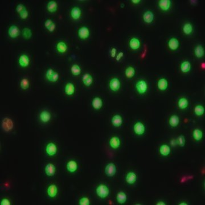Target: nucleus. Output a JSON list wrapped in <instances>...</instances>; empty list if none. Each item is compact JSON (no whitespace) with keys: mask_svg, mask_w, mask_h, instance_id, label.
<instances>
[{"mask_svg":"<svg viewBox=\"0 0 205 205\" xmlns=\"http://www.w3.org/2000/svg\"><path fill=\"white\" fill-rule=\"evenodd\" d=\"M136 73V71L134 67L132 66H128L127 68L125 69V74L127 78H132L135 76Z\"/></svg>","mask_w":205,"mask_h":205,"instance_id":"nucleus-36","label":"nucleus"},{"mask_svg":"<svg viewBox=\"0 0 205 205\" xmlns=\"http://www.w3.org/2000/svg\"><path fill=\"white\" fill-rule=\"evenodd\" d=\"M181 70L183 73H188L189 72L191 68V63L189 61H185L182 62L180 66Z\"/></svg>","mask_w":205,"mask_h":205,"instance_id":"nucleus-31","label":"nucleus"},{"mask_svg":"<svg viewBox=\"0 0 205 205\" xmlns=\"http://www.w3.org/2000/svg\"><path fill=\"white\" fill-rule=\"evenodd\" d=\"M166 204H165L164 202H162V201H159V202L157 203V205H165Z\"/></svg>","mask_w":205,"mask_h":205,"instance_id":"nucleus-54","label":"nucleus"},{"mask_svg":"<svg viewBox=\"0 0 205 205\" xmlns=\"http://www.w3.org/2000/svg\"><path fill=\"white\" fill-rule=\"evenodd\" d=\"M54 71L52 68H49L46 72V77L47 78V79L49 80V81H50L51 80V79L52 78V76L53 75L54 73Z\"/></svg>","mask_w":205,"mask_h":205,"instance_id":"nucleus-43","label":"nucleus"},{"mask_svg":"<svg viewBox=\"0 0 205 205\" xmlns=\"http://www.w3.org/2000/svg\"><path fill=\"white\" fill-rule=\"evenodd\" d=\"M20 86H21V88L23 89V90H27L29 87V82L28 79L26 78L22 79L21 81V83H20Z\"/></svg>","mask_w":205,"mask_h":205,"instance_id":"nucleus-40","label":"nucleus"},{"mask_svg":"<svg viewBox=\"0 0 205 205\" xmlns=\"http://www.w3.org/2000/svg\"><path fill=\"white\" fill-rule=\"evenodd\" d=\"M157 87L160 91L167 90L168 87V81L165 78H161L157 82Z\"/></svg>","mask_w":205,"mask_h":205,"instance_id":"nucleus-20","label":"nucleus"},{"mask_svg":"<svg viewBox=\"0 0 205 205\" xmlns=\"http://www.w3.org/2000/svg\"><path fill=\"white\" fill-rule=\"evenodd\" d=\"M0 204L1 205H10L11 204H10V201L8 199L4 198V199L1 200Z\"/></svg>","mask_w":205,"mask_h":205,"instance_id":"nucleus-49","label":"nucleus"},{"mask_svg":"<svg viewBox=\"0 0 205 205\" xmlns=\"http://www.w3.org/2000/svg\"><path fill=\"white\" fill-rule=\"evenodd\" d=\"M189 105L188 100L185 98H181L179 99L178 102V106L181 109H186Z\"/></svg>","mask_w":205,"mask_h":205,"instance_id":"nucleus-35","label":"nucleus"},{"mask_svg":"<svg viewBox=\"0 0 205 205\" xmlns=\"http://www.w3.org/2000/svg\"><path fill=\"white\" fill-rule=\"evenodd\" d=\"M2 126L5 131L9 132L13 128L14 123L12 119L9 118H5L2 121Z\"/></svg>","mask_w":205,"mask_h":205,"instance_id":"nucleus-6","label":"nucleus"},{"mask_svg":"<svg viewBox=\"0 0 205 205\" xmlns=\"http://www.w3.org/2000/svg\"><path fill=\"white\" fill-rule=\"evenodd\" d=\"M22 34L24 38L26 39H29L32 36V32L30 29L25 28L23 30Z\"/></svg>","mask_w":205,"mask_h":205,"instance_id":"nucleus-41","label":"nucleus"},{"mask_svg":"<svg viewBox=\"0 0 205 205\" xmlns=\"http://www.w3.org/2000/svg\"><path fill=\"white\" fill-rule=\"evenodd\" d=\"M70 15L73 20H78L81 17L82 10L78 7H74L71 10Z\"/></svg>","mask_w":205,"mask_h":205,"instance_id":"nucleus-12","label":"nucleus"},{"mask_svg":"<svg viewBox=\"0 0 205 205\" xmlns=\"http://www.w3.org/2000/svg\"><path fill=\"white\" fill-rule=\"evenodd\" d=\"M126 182L129 185H133L137 181V175L136 173L133 172H130L128 173L125 178Z\"/></svg>","mask_w":205,"mask_h":205,"instance_id":"nucleus-21","label":"nucleus"},{"mask_svg":"<svg viewBox=\"0 0 205 205\" xmlns=\"http://www.w3.org/2000/svg\"><path fill=\"white\" fill-rule=\"evenodd\" d=\"M133 130L137 135L141 136L144 135L145 132L144 124L141 122H137L133 126Z\"/></svg>","mask_w":205,"mask_h":205,"instance_id":"nucleus-5","label":"nucleus"},{"mask_svg":"<svg viewBox=\"0 0 205 205\" xmlns=\"http://www.w3.org/2000/svg\"><path fill=\"white\" fill-rule=\"evenodd\" d=\"M140 0H132V2L133 4H138L140 2Z\"/></svg>","mask_w":205,"mask_h":205,"instance_id":"nucleus-53","label":"nucleus"},{"mask_svg":"<svg viewBox=\"0 0 205 205\" xmlns=\"http://www.w3.org/2000/svg\"><path fill=\"white\" fill-rule=\"evenodd\" d=\"M109 88L113 92H117L119 91L121 87V83L118 78H114L111 79L109 83Z\"/></svg>","mask_w":205,"mask_h":205,"instance_id":"nucleus-3","label":"nucleus"},{"mask_svg":"<svg viewBox=\"0 0 205 205\" xmlns=\"http://www.w3.org/2000/svg\"><path fill=\"white\" fill-rule=\"evenodd\" d=\"M172 5V2L170 0H160L159 2V6L161 10L167 11L169 10Z\"/></svg>","mask_w":205,"mask_h":205,"instance_id":"nucleus-13","label":"nucleus"},{"mask_svg":"<svg viewBox=\"0 0 205 205\" xmlns=\"http://www.w3.org/2000/svg\"><path fill=\"white\" fill-rule=\"evenodd\" d=\"M58 9V4L55 1H50L47 5V10L50 13H55Z\"/></svg>","mask_w":205,"mask_h":205,"instance_id":"nucleus-28","label":"nucleus"},{"mask_svg":"<svg viewBox=\"0 0 205 205\" xmlns=\"http://www.w3.org/2000/svg\"><path fill=\"white\" fill-rule=\"evenodd\" d=\"M82 82L84 85L87 87H90L93 83V78L91 74L86 73L83 76Z\"/></svg>","mask_w":205,"mask_h":205,"instance_id":"nucleus-24","label":"nucleus"},{"mask_svg":"<svg viewBox=\"0 0 205 205\" xmlns=\"http://www.w3.org/2000/svg\"><path fill=\"white\" fill-rule=\"evenodd\" d=\"M148 84L144 80H140L137 82L136 89L139 94L143 95L148 90Z\"/></svg>","mask_w":205,"mask_h":205,"instance_id":"nucleus-2","label":"nucleus"},{"mask_svg":"<svg viewBox=\"0 0 205 205\" xmlns=\"http://www.w3.org/2000/svg\"><path fill=\"white\" fill-rule=\"evenodd\" d=\"M75 91V86L72 83H68L66 85L65 88H64V92L68 96H71L74 94Z\"/></svg>","mask_w":205,"mask_h":205,"instance_id":"nucleus-27","label":"nucleus"},{"mask_svg":"<svg viewBox=\"0 0 205 205\" xmlns=\"http://www.w3.org/2000/svg\"><path fill=\"white\" fill-rule=\"evenodd\" d=\"M177 143L178 145H180L181 147H183L185 145L186 143V140L185 138L183 135H181L177 138Z\"/></svg>","mask_w":205,"mask_h":205,"instance_id":"nucleus-42","label":"nucleus"},{"mask_svg":"<svg viewBox=\"0 0 205 205\" xmlns=\"http://www.w3.org/2000/svg\"><path fill=\"white\" fill-rule=\"evenodd\" d=\"M120 140L118 137L114 136L111 138L109 140V145L110 146L114 149H117L120 146Z\"/></svg>","mask_w":205,"mask_h":205,"instance_id":"nucleus-19","label":"nucleus"},{"mask_svg":"<svg viewBox=\"0 0 205 205\" xmlns=\"http://www.w3.org/2000/svg\"><path fill=\"white\" fill-rule=\"evenodd\" d=\"M124 56V53L122 52H120L117 55H116V59L117 61H120L121 60L122 58Z\"/></svg>","mask_w":205,"mask_h":205,"instance_id":"nucleus-52","label":"nucleus"},{"mask_svg":"<svg viewBox=\"0 0 205 205\" xmlns=\"http://www.w3.org/2000/svg\"><path fill=\"white\" fill-rule=\"evenodd\" d=\"M18 63L21 67H27L30 64V59L29 57L26 54H22L18 59Z\"/></svg>","mask_w":205,"mask_h":205,"instance_id":"nucleus-10","label":"nucleus"},{"mask_svg":"<svg viewBox=\"0 0 205 205\" xmlns=\"http://www.w3.org/2000/svg\"><path fill=\"white\" fill-rule=\"evenodd\" d=\"M116 199L119 204H124L126 202L127 199V194L123 191H120L117 194Z\"/></svg>","mask_w":205,"mask_h":205,"instance_id":"nucleus-30","label":"nucleus"},{"mask_svg":"<svg viewBox=\"0 0 205 205\" xmlns=\"http://www.w3.org/2000/svg\"><path fill=\"white\" fill-rule=\"evenodd\" d=\"M194 54L198 58H202L205 54V50L204 47L201 45L197 46L194 49Z\"/></svg>","mask_w":205,"mask_h":205,"instance_id":"nucleus-29","label":"nucleus"},{"mask_svg":"<svg viewBox=\"0 0 205 205\" xmlns=\"http://www.w3.org/2000/svg\"><path fill=\"white\" fill-rule=\"evenodd\" d=\"M122 118L120 114H115L112 118L111 122L114 127H119L122 124Z\"/></svg>","mask_w":205,"mask_h":205,"instance_id":"nucleus-15","label":"nucleus"},{"mask_svg":"<svg viewBox=\"0 0 205 205\" xmlns=\"http://www.w3.org/2000/svg\"><path fill=\"white\" fill-rule=\"evenodd\" d=\"M78 34L80 39L84 40L90 37V31L87 27L82 26L79 29L78 31Z\"/></svg>","mask_w":205,"mask_h":205,"instance_id":"nucleus-4","label":"nucleus"},{"mask_svg":"<svg viewBox=\"0 0 205 205\" xmlns=\"http://www.w3.org/2000/svg\"><path fill=\"white\" fill-rule=\"evenodd\" d=\"M66 168L70 173H74L78 169V164L76 161L71 160L67 162Z\"/></svg>","mask_w":205,"mask_h":205,"instance_id":"nucleus-22","label":"nucleus"},{"mask_svg":"<svg viewBox=\"0 0 205 205\" xmlns=\"http://www.w3.org/2000/svg\"><path fill=\"white\" fill-rule=\"evenodd\" d=\"M45 171L46 174L47 176L51 177L55 175V171H56V168L53 164H48L46 165V166L45 167Z\"/></svg>","mask_w":205,"mask_h":205,"instance_id":"nucleus-23","label":"nucleus"},{"mask_svg":"<svg viewBox=\"0 0 205 205\" xmlns=\"http://www.w3.org/2000/svg\"><path fill=\"white\" fill-rule=\"evenodd\" d=\"M169 125L172 127H177L178 124H180V118L177 115L173 114L172 115L170 119H169Z\"/></svg>","mask_w":205,"mask_h":205,"instance_id":"nucleus-32","label":"nucleus"},{"mask_svg":"<svg viewBox=\"0 0 205 205\" xmlns=\"http://www.w3.org/2000/svg\"><path fill=\"white\" fill-rule=\"evenodd\" d=\"M39 118L41 122L44 123L48 122L51 119V114L47 111H43L40 114Z\"/></svg>","mask_w":205,"mask_h":205,"instance_id":"nucleus-25","label":"nucleus"},{"mask_svg":"<svg viewBox=\"0 0 205 205\" xmlns=\"http://www.w3.org/2000/svg\"><path fill=\"white\" fill-rule=\"evenodd\" d=\"M59 78V74L58 72H54L53 75L52 76L50 82H57Z\"/></svg>","mask_w":205,"mask_h":205,"instance_id":"nucleus-47","label":"nucleus"},{"mask_svg":"<svg viewBox=\"0 0 205 205\" xmlns=\"http://www.w3.org/2000/svg\"><path fill=\"white\" fill-rule=\"evenodd\" d=\"M188 204L186 202H182L181 204H180V205H187Z\"/></svg>","mask_w":205,"mask_h":205,"instance_id":"nucleus-56","label":"nucleus"},{"mask_svg":"<svg viewBox=\"0 0 205 205\" xmlns=\"http://www.w3.org/2000/svg\"><path fill=\"white\" fill-rule=\"evenodd\" d=\"M53 22V21L50 19L47 20L45 22V27L47 29H48L49 28V27L52 25V23Z\"/></svg>","mask_w":205,"mask_h":205,"instance_id":"nucleus-48","label":"nucleus"},{"mask_svg":"<svg viewBox=\"0 0 205 205\" xmlns=\"http://www.w3.org/2000/svg\"><path fill=\"white\" fill-rule=\"evenodd\" d=\"M55 28H56V25H55V23L53 22L52 23V25L49 27V28L47 30L49 32L51 33V32H53L55 30Z\"/></svg>","mask_w":205,"mask_h":205,"instance_id":"nucleus-50","label":"nucleus"},{"mask_svg":"<svg viewBox=\"0 0 205 205\" xmlns=\"http://www.w3.org/2000/svg\"><path fill=\"white\" fill-rule=\"evenodd\" d=\"M116 167L114 163H109L105 168L106 175L108 177H113L116 173Z\"/></svg>","mask_w":205,"mask_h":205,"instance_id":"nucleus-8","label":"nucleus"},{"mask_svg":"<svg viewBox=\"0 0 205 205\" xmlns=\"http://www.w3.org/2000/svg\"><path fill=\"white\" fill-rule=\"evenodd\" d=\"M170 152V148L167 145L162 144L159 148V153L164 157H167L168 155H169Z\"/></svg>","mask_w":205,"mask_h":205,"instance_id":"nucleus-26","label":"nucleus"},{"mask_svg":"<svg viewBox=\"0 0 205 205\" xmlns=\"http://www.w3.org/2000/svg\"><path fill=\"white\" fill-rule=\"evenodd\" d=\"M46 152L49 156H54L57 152V146L53 143H49L46 147Z\"/></svg>","mask_w":205,"mask_h":205,"instance_id":"nucleus-9","label":"nucleus"},{"mask_svg":"<svg viewBox=\"0 0 205 205\" xmlns=\"http://www.w3.org/2000/svg\"><path fill=\"white\" fill-rule=\"evenodd\" d=\"M129 45L132 50H137L140 47L141 42L138 38H132L129 41Z\"/></svg>","mask_w":205,"mask_h":205,"instance_id":"nucleus-14","label":"nucleus"},{"mask_svg":"<svg viewBox=\"0 0 205 205\" xmlns=\"http://www.w3.org/2000/svg\"><path fill=\"white\" fill-rule=\"evenodd\" d=\"M103 105V100L99 97H95L92 101V106L96 110L100 109Z\"/></svg>","mask_w":205,"mask_h":205,"instance_id":"nucleus-16","label":"nucleus"},{"mask_svg":"<svg viewBox=\"0 0 205 205\" xmlns=\"http://www.w3.org/2000/svg\"><path fill=\"white\" fill-rule=\"evenodd\" d=\"M180 46V42L178 39L176 38H170L168 42L169 48L173 51L176 50Z\"/></svg>","mask_w":205,"mask_h":205,"instance_id":"nucleus-11","label":"nucleus"},{"mask_svg":"<svg viewBox=\"0 0 205 205\" xmlns=\"http://www.w3.org/2000/svg\"><path fill=\"white\" fill-rule=\"evenodd\" d=\"M26 7L23 5V4H18L17 6V8H16V12L18 13V14H20L22 12H23L25 9H26Z\"/></svg>","mask_w":205,"mask_h":205,"instance_id":"nucleus-46","label":"nucleus"},{"mask_svg":"<svg viewBox=\"0 0 205 205\" xmlns=\"http://www.w3.org/2000/svg\"><path fill=\"white\" fill-rule=\"evenodd\" d=\"M47 193L48 196L51 198H54L56 197L58 193V188L55 185H50L47 190Z\"/></svg>","mask_w":205,"mask_h":205,"instance_id":"nucleus-18","label":"nucleus"},{"mask_svg":"<svg viewBox=\"0 0 205 205\" xmlns=\"http://www.w3.org/2000/svg\"><path fill=\"white\" fill-rule=\"evenodd\" d=\"M57 51L61 54L65 53L67 50V46L64 42H59L57 45Z\"/></svg>","mask_w":205,"mask_h":205,"instance_id":"nucleus-33","label":"nucleus"},{"mask_svg":"<svg viewBox=\"0 0 205 205\" xmlns=\"http://www.w3.org/2000/svg\"><path fill=\"white\" fill-rule=\"evenodd\" d=\"M193 137L195 140L198 141H200L203 137V132L200 129H196L193 131Z\"/></svg>","mask_w":205,"mask_h":205,"instance_id":"nucleus-37","label":"nucleus"},{"mask_svg":"<svg viewBox=\"0 0 205 205\" xmlns=\"http://www.w3.org/2000/svg\"><path fill=\"white\" fill-rule=\"evenodd\" d=\"M96 193L99 197L104 199L108 196L109 194V190L106 185L101 184L97 187L96 189Z\"/></svg>","mask_w":205,"mask_h":205,"instance_id":"nucleus-1","label":"nucleus"},{"mask_svg":"<svg viewBox=\"0 0 205 205\" xmlns=\"http://www.w3.org/2000/svg\"><path fill=\"white\" fill-rule=\"evenodd\" d=\"M143 18L145 22L146 23H151L154 20V15L151 11L148 10L144 13Z\"/></svg>","mask_w":205,"mask_h":205,"instance_id":"nucleus-17","label":"nucleus"},{"mask_svg":"<svg viewBox=\"0 0 205 205\" xmlns=\"http://www.w3.org/2000/svg\"><path fill=\"white\" fill-rule=\"evenodd\" d=\"M90 204V201L87 197L82 198L79 200V205H89Z\"/></svg>","mask_w":205,"mask_h":205,"instance_id":"nucleus-44","label":"nucleus"},{"mask_svg":"<svg viewBox=\"0 0 205 205\" xmlns=\"http://www.w3.org/2000/svg\"><path fill=\"white\" fill-rule=\"evenodd\" d=\"M201 67H202V68H203L204 70H205V62H204L203 63H202L201 64Z\"/></svg>","mask_w":205,"mask_h":205,"instance_id":"nucleus-55","label":"nucleus"},{"mask_svg":"<svg viewBox=\"0 0 205 205\" xmlns=\"http://www.w3.org/2000/svg\"><path fill=\"white\" fill-rule=\"evenodd\" d=\"M81 68L78 64H73L71 68V72L74 76H78L81 73Z\"/></svg>","mask_w":205,"mask_h":205,"instance_id":"nucleus-39","label":"nucleus"},{"mask_svg":"<svg viewBox=\"0 0 205 205\" xmlns=\"http://www.w3.org/2000/svg\"><path fill=\"white\" fill-rule=\"evenodd\" d=\"M182 30L185 34L190 35L193 31V26L190 23H186L183 25Z\"/></svg>","mask_w":205,"mask_h":205,"instance_id":"nucleus-34","label":"nucleus"},{"mask_svg":"<svg viewBox=\"0 0 205 205\" xmlns=\"http://www.w3.org/2000/svg\"><path fill=\"white\" fill-rule=\"evenodd\" d=\"M116 53H117V50L115 48H112L111 51V56L112 58H115L116 55Z\"/></svg>","mask_w":205,"mask_h":205,"instance_id":"nucleus-51","label":"nucleus"},{"mask_svg":"<svg viewBox=\"0 0 205 205\" xmlns=\"http://www.w3.org/2000/svg\"><path fill=\"white\" fill-rule=\"evenodd\" d=\"M20 29L16 25H12L8 30V34L9 37L13 39L17 38L20 35Z\"/></svg>","mask_w":205,"mask_h":205,"instance_id":"nucleus-7","label":"nucleus"},{"mask_svg":"<svg viewBox=\"0 0 205 205\" xmlns=\"http://www.w3.org/2000/svg\"><path fill=\"white\" fill-rule=\"evenodd\" d=\"M194 112L197 116H201L205 113V108L202 105H198L195 106Z\"/></svg>","mask_w":205,"mask_h":205,"instance_id":"nucleus-38","label":"nucleus"},{"mask_svg":"<svg viewBox=\"0 0 205 205\" xmlns=\"http://www.w3.org/2000/svg\"><path fill=\"white\" fill-rule=\"evenodd\" d=\"M19 14H20V18L21 19L26 20L28 17V16H29V12H28V10L26 9Z\"/></svg>","mask_w":205,"mask_h":205,"instance_id":"nucleus-45","label":"nucleus"}]
</instances>
